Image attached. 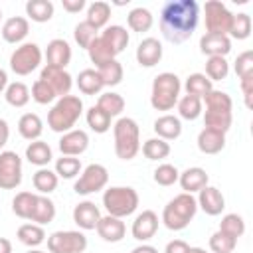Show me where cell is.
<instances>
[{
    "mask_svg": "<svg viewBox=\"0 0 253 253\" xmlns=\"http://www.w3.org/2000/svg\"><path fill=\"white\" fill-rule=\"evenodd\" d=\"M8 138H10V126H8V123L4 119H0V148L6 146Z\"/></svg>",
    "mask_w": 253,
    "mask_h": 253,
    "instance_id": "cell-58",
    "label": "cell"
},
{
    "mask_svg": "<svg viewBox=\"0 0 253 253\" xmlns=\"http://www.w3.org/2000/svg\"><path fill=\"white\" fill-rule=\"evenodd\" d=\"M156 231H158V215L152 210H142L134 217L132 227H130L132 237L136 241H142V243L148 241V239H152L156 235Z\"/></svg>",
    "mask_w": 253,
    "mask_h": 253,
    "instance_id": "cell-14",
    "label": "cell"
},
{
    "mask_svg": "<svg viewBox=\"0 0 253 253\" xmlns=\"http://www.w3.org/2000/svg\"><path fill=\"white\" fill-rule=\"evenodd\" d=\"M28 253H45V251H42V249H30Z\"/></svg>",
    "mask_w": 253,
    "mask_h": 253,
    "instance_id": "cell-63",
    "label": "cell"
},
{
    "mask_svg": "<svg viewBox=\"0 0 253 253\" xmlns=\"http://www.w3.org/2000/svg\"><path fill=\"white\" fill-rule=\"evenodd\" d=\"M142 154L148 158V160H164L168 154H170V144L158 136L154 138H148L144 140L142 144Z\"/></svg>",
    "mask_w": 253,
    "mask_h": 253,
    "instance_id": "cell-48",
    "label": "cell"
},
{
    "mask_svg": "<svg viewBox=\"0 0 253 253\" xmlns=\"http://www.w3.org/2000/svg\"><path fill=\"white\" fill-rule=\"evenodd\" d=\"M233 69H235V75H237V77H245V75L253 73V51H251V49L241 51V53L235 57Z\"/></svg>",
    "mask_w": 253,
    "mask_h": 253,
    "instance_id": "cell-54",
    "label": "cell"
},
{
    "mask_svg": "<svg viewBox=\"0 0 253 253\" xmlns=\"http://www.w3.org/2000/svg\"><path fill=\"white\" fill-rule=\"evenodd\" d=\"M18 132L26 140H40L43 132V123L36 113H24L18 121Z\"/></svg>",
    "mask_w": 253,
    "mask_h": 253,
    "instance_id": "cell-27",
    "label": "cell"
},
{
    "mask_svg": "<svg viewBox=\"0 0 253 253\" xmlns=\"http://www.w3.org/2000/svg\"><path fill=\"white\" fill-rule=\"evenodd\" d=\"M217 231H221L227 237L237 241L245 233V221H243V217L239 213H225L221 217V221H219V229Z\"/></svg>",
    "mask_w": 253,
    "mask_h": 253,
    "instance_id": "cell-44",
    "label": "cell"
},
{
    "mask_svg": "<svg viewBox=\"0 0 253 253\" xmlns=\"http://www.w3.org/2000/svg\"><path fill=\"white\" fill-rule=\"evenodd\" d=\"M107 182H109V172H107V168H105L103 164H97V162H95V164H89V166H85V168L81 170L79 178H77L75 184H73V190H75V194H79V196H89V194H95V192L105 190Z\"/></svg>",
    "mask_w": 253,
    "mask_h": 253,
    "instance_id": "cell-9",
    "label": "cell"
},
{
    "mask_svg": "<svg viewBox=\"0 0 253 253\" xmlns=\"http://www.w3.org/2000/svg\"><path fill=\"white\" fill-rule=\"evenodd\" d=\"M251 34V16L245 12L233 14V22L229 28V40H247Z\"/></svg>",
    "mask_w": 253,
    "mask_h": 253,
    "instance_id": "cell-49",
    "label": "cell"
},
{
    "mask_svg": "<svg viewBox=\"0 0 253 253\" xmlns=\"http://www.w3.org/2000/svg\"><path fill=\"white\" fill-rule=\"evenodd\" d=\"M45 65H51V67H59V69H65L71 61V45L63 40V38H55L47 43L45 47Z\"/></svg>",
    "mask_w": 253,
    "mask_h": 253,
    "instance_id": "cell-17",
    "label": "cell"
},
{
    "mask_svg": "<svg viewBox=\"0 0 253 253\" xmlns=\"http://www.w3.org/2000/svg\"><path fill=\"white\" fill-rule=\"evenodd\" d=\"M36 200H38V194L34 192H18L12 200V211L22 219H30L36 208Z\"/></svg>",
    "mask_w": 253,
    "mask_h": 253,
    "instance_id": "cell-38",
    "label": "cell"
},
{
    "mask_svg": "<svg viewBox=\"0 0 253 253\" xmlns=\"http://www.w3.org/2000/svg\"><path fill=\"white\" fill-rule=\"evenodd\" d=\"M235 245H237V241L231 239V237H227V235L221 233V231H215V233H211V237H210V249H211L213 253H233Z\"/></svg>",
    "mask_w": 253,
    "mask_h": 253,
    "instance_id": "cell-53",
    "label": "cell"
},
{
    "mask_svg": "<svg viewBox=\"0 0 253 253\" xmlns=\"http://www.w3.org/2000/svg\"><path fill=\"white\" fill-rule=\"evenodd\" d=\"M152 128H154L158 138H162L166 142L168 140H176L182 134V121L178 117H174V115H162V117H158L154 121Z\"/></svg>",
    "mask_w": 253,
    "mask_h": 253,
    "instance_id": "cell-23",
    "label": "cell"
},
{
    "mask_svg": "<svg viewBox=\"0 0 253 253\" xmlns=\"http://www.w3.org/2000/svg\"><path fill=\"white\" fill-rule=\"evenodd\" d=\"M188 253H208L206 249H202V247H190V251Z\"/></svg>",
    "mask_w": 253,
    "mask_h": 253,
    "instance_id": "cell-62",
    "label": "cell"
},
{
    "mask_svg": "<svg viewBox=\"0 0 253 253\" xmlns=\"http://www.w3.org/2000/svg\"><path fill=\"white\" fill-rule=\"evenodd\" d=\"M184 89H186V95L204 99V97L213 89V83H211L204 73H192V75L186 77Z\"/></svg>",
    "mask_w": 253,
    "mask_h": 253,
    "instance_id": "cell-35",
    "label": "cell"
},
{
    "mask_svg": "<svg viewBox=\"0 0 253 253\" xmlns=\"http://www.w3.org/2000/svg\"><path fill=\"white\" fill-rule=\"evenodd\" d=\"M87 249V237L83 231H53L47 237L49 253H83Z\"/></svg>",
    "mask_w": 253,
    "mask_h": 253,
    "instance_id": "cell-10",
    "label": "cell"
},
{
    "mask_svg": "<svg viewBox=\"0 0 253 253\" xmlns=\"http://www.w3.org/2000/svg\"><path fill=\"white\" fill-rule=\"evenodd\" d=\"M26 158L30 164L38 166V168H45L51 158H53V152H51V146L43 140H32L28 146H26Z\"/></svg>",
    "mask_w": 253,
    "mask_h": 253,
    "instance_id": "cell-25",
    "label": "cell"
},
{
    "mask_svg": "<svg viewBox=\"0 0 253 253\" xmlns=\"http://www.w3.org/2000/svg\"><path fill=\"white\" fill-rule=\"evenodd\" d=\"M97 73H99V77H101V81H103L105 87H115V85H119V83L123 81V75H125L123 65H121L117 59L107 61L105 65L97 67Z\"/></svg>",
    "mask_w": 253,
    "mask_h": 253,
    "instance_id": "cell-45",
    "label": "cell"
},
{
    "mask_svg": "<svg viewBox=\"0 0 253 253\" xmlns=\"http://www.w3.org/2000/svg\"><path fill=\"white\" fill-rule=\"evenodd\" d=\"M6 87H8V73L0 67V93H4Z\"/></svg>",
    "mask_w": 253,
    "mask_h": 253,
    "instance_id": "cell-61",
    "label": "cell"
},
{
    "mask_svg": "<svg viewBox=\"0 0 253 253\" xmlns=\"http://www.w3.org/2000/svg\"><path fill=\"white\" fill-rule=\"evenodd\" d=\"M210 182V176L204 168L200 166H192V168H186L184 172H180L178 176V184L180 188L186 192V194H196L200 192L202 188H206Z\"/></svg>",
    "mask_w": 253,
    "mask_h": 253,
    "instance_id": "cell-22",
    "label": "cell"
},
{
    "mask_svg": "<svg viewBox=\"0 0 253 253\" xmlns=\"http://www.w3.org/2000/svg\"><path fill=\"white\" fill-rule=\"evenodd\" d=\"M85 121H87V126L97 134H103L111 128V117L97 105L89 107V111L85 113Z\"/></svg>",
    "mask_w": 253,
    "mask_h": 253,
    "instance_id": "cell-41",
    "label": "cell"
},
{
    "mask_svg": "<svg viewBox=\"0 0 253 253\" xmlns=\"http://www.w3.org/2000/svg\"><path fill=\"white\" fill-rule=\"evenodd\" d=\"M126 24H128V28H130L132 32L142 34V32H148V30L152 28L154 18H152L150 10L138 6V8H132V10L128 12V16H126Z\"/></svg>",
    "mask_w": 253,
    "mask_h": 253,
    "instance_id": "cell-37",
    "label": "cell"
},
{
    "mask_svg": "<svg viewBox=\"0 0 253 253\" xmlns=\"http://www.w3.org/2000/svg\"><path fill=\"white\" fill-rule=\"evenodd\" d=\"M77 87L83 95H97L103 91V81L97 73V69H83L77 75Z\"/></svg>",
    "mask_w": 253,
    "mask_h": 253,
    "instance_id": "cell-34",
    "label": "cell"
},
{
    "mask_svg": "<svg viewBox=\"0 0 253 253\" xmlns=\"http://www.w3.org/2000/svg\"><path fill=\"white\" fill-rule=\"evenodd\" d=\"M233 123V115L231 113H223V111H204V126L206 128H213L219 132H227L231 128Z\"/></svg>",
    "mask_w": 253,
    "mask_h": 253,
    "instance_id": "cell-43",
    "label": "cell"
},
{
    "mask_svg": "<svg viewBox=\"0 0 253 253\" xmlns=\"http://www.w3.org/2000/svg\"><path fill=\"white\" fill-rule=\"evenodd\" d=\"M40 79L51 87V91L55 93L57 99L69 95V91H71V87H73V77H71L65 69L51 67V65H45V67L42 69Z\"/></svg>",
    "mask_w": 253,
    "mask_h": 253,
    "instance_id": "cell-12",
    "label": "cell"
},
{
    "mask_svg": "<svg viewBox=\"0 0 253 253\" xmlns=\"http://www.w3.org/2000/svg\"><path fill=\"white\" fill-rule=\"evenodd\" d=\"M87 53H89V59L95 63V69L101 67V65H105L107 61L117 59V53L113 51V47H111L101 36H97V38L91 42V45L87 47Z\"/></svg>",
    "mask_w": 253,
    "mask_h": 253,
    "instance_id": "cell-29",
    "label": "cell"
},
{
    "mask_svg": "<svg viewBox=\"0 0 253 253\" xmlns=\"http://www.w3.org/2000/svg\"><path fill=\"white\" fill-rule=\"evenodd\" d=\"M97 32H99V30H95L91 24H87V22L83 20V22H79V24L75 26V30H73V38H75V42H77L79 47L87 49V47L91 45V42L99 36Z\"/></svg>",
    "mask_w": 253,
    "mask_h": 253,
    "instance_id": "cell-51",
    "label": "cell"
},
{
    "mask_svg": "<svg viewBox=\"0 0 253 253\" xmlns=\"http://www.w3.org/2000/svg\"><path fill=\"white\" fill-rule=\"evenodd\" d=\"M42 57H43V53H42V49H40L38 43L24 42V43H20L12 51V55H10V69L16 75H22V77L24 75H30L32 71H36L40 67Z\"/></svg>",
    "mask_w": 253,
    "mask_h": 253,
    "instance_id": "cell-7",
    "label": "cell"
},
{
    "mask_svg": "<svg viewBox=\"0 0 253 253\" xmlns=\"http://www.w3.org/2000/svg\"><path fill=\"white\" fill-rule=\"evenodd\" d=\"M200 22L196 0H170L160 10V32L170 43H182L192 38Z\"/></svg>",
    "mask_w": 253,
    "mask_h": 253,
    "instance_id": "cell-1",
    "label": "cell"
},
{
    "mask_svg": "<svg viewBox=\"0 0 253 253\" xmlns=\"http://www.w3.org/2000/svg\"><path fill=\"white\" fill-rule=\"evenodd\" d=\"M202 105H206V111H223V113H231L233 109V101L225 91H217L211 89L204 99Z\"/></svg>",
    "mask_w": 253,
    "mask_h": 253,
    "instance_id": "cell-40",
    "label": "cell"
},
{
    "mask_svg": "<svg viewBox=\"0 0 253 253\" xmlns=\"http://www.w3.org/2000/svg\"><path fill=\"white\" fill-rule=\"evenodd\" d=\"M176 107H178V115H180L182 119H186V121H196V119L202 115V111H204L202 99L192 97V95L180 97L178 103H176Z\"/></svg>",
    "mask_w": 253,
    "mask_h": 253,
    "instance_id": "cell-42",
    "label": "cell"
},
{
    "mask_svg": "<svg viewBox=\"0 0 253 253\" xmlns=\"http://www.w3.org/2000/svg\"><path fill=\"white\" fill-rule=\"evenodd\" d=\"M125 99L123 95L115 93V91H107V93H101L99 95V101H97V107L103 109L111 119L113 117H119L123 111H125Z\"/></svg>",
    "mask_w": 253,
    "mask_h": 253,
    "instance_id": "cell-39",
    "label": "cell"
},
{
    "mask_svg": "<svg viewBox=\"0 0 253 253\" xmlns=\"http://www.w3.org/2000/svg\"><path fill=\"white\" fill-rule=\"evenodd\" d=\"M109 18H111V4H107V2H103V0H97V2H91V4L87 6L85 22L91 24L95 30L107 28Z\"/></svg>",
    "mask_w": 253,
    "mask_h": 253,
    "instance_id": "cell-30",
    "label": "cell"
},
{
    "mask_svg": "<svg viewBox=\"0 0 253 253\" xmlns=\"http://www.w3.org/2000/svg\"><path fill=\"white\" fill-rule=\"evenodd\" d=\"M0 20H2V10H0Z\"/></svg>",
    "mask_w": 253,
    "mask_h": 253,
    "instance_id": "cell-64",
    "label": "cell"
},
{
    "mask_svg": "<svg viewBox=\"0 0 253 253\" xmlns=\"http://www.w3.org/2000/svg\"><path fill=\"white\" fill-rule=\"evenodd\" d=\"M99 36L113 47V51H115L117 55H119L121 51H125V47H126L128 42H130V36H128V32H126V28L117 26V24L107 26Z\"/></svg>",
    "mask_w": 253,
    "mask_h": 253,
    "instance_id": "cell-28",
    "label": "cell"
},
{
    "mask_svg": "<svg viewBox=\"0 0 253 253\" xmlns=\"http://www.w3.org/2000/svg\"><path fill=\"white\" fill-rule=\"evenodd\" d=\"M180 77L176 73L164 71L158 73L152 81V93H150V105L156 111H170L180 99Z\"/></svg>",
    "mask_w": 253,
    "mask_h": 253,
    "instance_id": "cell-5",
    "label": "cell"
},
{
    "mask_svg": "<svg viewBox=\"0 0 253 253\" xmlns=\"http://www.w3.org/2000/svg\"><path fill=\"white\" fill-rule=\"evenodd\" d=\"M178 176H180L178 168L174 164H168V162L158 164L154 168V172H152V178H154V182L158 186H172V184L178 182Z\"/></svg>",
    "mask_w": 253,
    "mask_h": 253,
    "instance_id": "cell-50",
    "label": "cell"
},
{
    "mask_svg": "<svg viewBox=\"0 0 253 253\" xmlns=\"http://www.w3.org/2000/svg\"><path fill=\"white\" fill-rule=\"evenodd\" d=\"M239 87H241V93H243V99H245V107L251 109L253 107V73L245 75V77H239Z\"/></svg>",
    "mask_w": 253,
    "mask_h": 253,
    "instance_id": "cell-55",
    "label": "cell"
},
{
    "mask_svg": "<svg viewBox=\"0 0 253 253\" xmlns=\"http://www.w3.org/2000/svg\"><path fill=\"white\" fill-rule=\"evenodd\" d=\"M211 83L213 81H223L227 75H229V63L225 57H219V55H213V57H208L206 61V73H204Z\"/></svg>",
    "mask_w": 253,
    "mask_h": 253,
    "instance_id": "cell-46",
    "label": "cell"
},
{
    "mask_svg": "<svg viewBox=\"0 0 253 253\" xmlns=\"http://www.w3.org/2000/svg\"><path fill=\"white\" fill-rule=\"evenodd\" d=\"M83 113V101L77 95H65L59 97L53 107L47 113V126L53 132H67L75 126V123L79 121Z\"/></svg>",
    "mask_w": 253,
    "mask_h": 253,
    "instance_id": "cell-3",
    "label": "cell"
},
{
    "mask_svg": "<svg viewBox=\"0 0 253 253\" xmlns=\"http://www.w3.org/2000/svg\"><path fill=\"white\" fill-rule=\"evenodd\" d=\"M162 43L156 38H144L136 47V61L140 67H154L162 59Z\"/></svg>",
    "mask_w": 253,
    "mask_h": 253,
    "instance_id": "cell-21",
    "label": "cell"
},
{
    "mask_svg": "<svg viewBox=\"0 0 253 253\" xmlns=\"http://www.w3.org/2000/svg\"><path fill=\"white\" fill-rule=\"evenodd\" d=\"M188 251H190V245L186 241H182V239L168 241L166 243V249H164V253H188Z\"/></svg>",
    "mask_w": 253,
    "mask_h": 253,
    "instance_id": "cell-56",
    "label": "cell"
},
{
    "mask_svg": "<svg viewBox=\"0 0 253 253\" xmlns=\"http://www.w3.org/2000/svg\"><path fill=\"white\" fill-rule=\"evenodd\" d=\"M57 182H59L57 174H55L53 170H49L47 166H45V168H38V170L34 172V176H32V184H34V188H36L42 196L51 194V192L57 188Z\"/></svg>",
    "mask_w": 253,
    "mask_h": 253,
    "instance_id": "cell-32",
    "label": "cell"
},
{
    "mask_svg": "<svg viewBox=\"0 0 253 253\" xmlns=\"http://www.w3.org/2000/svg\"><path fill=\"white\" fill-rule=\"evenodd\" d=\"M233 22V14L219 0H208L204 4V24L208 34L229 36V28Z\"/></svg>",
    "mask_w": 253,
    "mask_h": 253,
    "instance_id": "cell-8",
    "label": "cell"
},
{
    "mask_svg": "<svg viewBox=\"0 0 253 253\" xmlns=\"http://www.w3.org/2000/svg\"><path fill=\"white\" fill-rule=\"evenodd\" d=\"M138 192L130 186H111L103 192V206L109 215L115 217H128L138 208Z\"/></svg>",
    "mask_w": 253,
    "mask_h": 253,
    "instance_id": "cell-6",
    "label": "cell"
},
{
    "mask_svg": "<svg viewBox=\"0 0 253 253\" xmlns=\"http://www.w3.org/2000/svg\"><path fill=\"white\" fill-rule=\"evenodd\" d=\"M16 235H18L20 243L28 245L30 249H34V247H38V245H42L45 241V231L38 223H22L18 227V233Z\"/></svg>",
    "mask_w": 253,
    "mask_h": 253,
    "instance_id": "cell-33",
    "label": "cell"
},
{
    "mask_svg": "<svg viewBox=\"0 0 253 253\" xmlns=\"http://www.w3.org/2000/svg\"><path fill=\"white\" fill-rule=\"evenodd\" d=\"M200 51L208 57H213V55H219V57H225L229 51H231V40L229 36H221V34H204L200 38Z\"/></svg>",
    "mask_w": 253,
    "mask_h": 253,
    "instance_id": "cell-20",
    "label": "cell"
},
{
    "mask_svg": "<svg viewBox=\"0 0 253 253\" xmlns=\"http://www.w3.org/2000/svg\"><path fill=\"white\" fill-rule=\"evenodd\" d=\"M4 99H6V103H8L10 107H16V109L26 107V105L30 103V89H28V85L22 83V81L8 83V87H6V91H4Z\"/></svg>",
    "mask_w": 253,
    "mask_h": 253,
    "instance_id": "cell-36",
    "label": "cell"
},
{
    "mask_svg": "<svg viewBox=\"0 0 253 253\" xmlns=\"http://www.w3.org/2000/svg\"><path fill=\"white\" fill-rule=\"evenodd\" d=\"M101 219V210L91 202V200H85V202H79L75 208H73V221L79 225V229L83 231H89V229H95L97 223Z\"/></svg>",
    "mask_w": 253,
    "mask_h": 253,
    "instance_id": "cell-18",
    "label": "cell"
},
{
    "mask_svg": "<svg viewBox=\"0 0 253 253\" xmlns=\"http://www.w3.org/2000/svg\"><path fill=\"white\" fill-rule=\"evenodd\" d=\"M53 12H55V6L51 0H28L26 2V16L32 22L45 24L53 18Z\"/></svg>",
    "mask_w": 253,
    "mask_h": 253,
    "instance_id": "cell-26",
    "label": "cell"
},
{
    "mask_svg": "<svg viewBox=\"0 0 253 253\" xmlns=\"http://www.w3.org/2000/svg\"><path fill=\"white\" fill-rule=\"evenodd\" d=\"M61 6H63L65 12H69V14H77V12H81L87 4H85V0H61Z\"/></svg>",
    "mask_w": 253,
    "mask_h": 253,
    "instance_id": "cell-57",
    "label": "cell"
},
{
    "mask_svg": "<svg viewBox=\"0 0 253 253\" xmlns=\"http://www.w3.org/2000/svg\"><path fill=\"white\" fill-rule=\"evenodd\" d=\"M130 253H158V249L154 245H148V243H142V245H136Z\"/></svg>",
    "mask_w": 253,
    "mask_h": 253,
    "instance_id": "cell-59",
    "label": "cell"
},
{
    "mask_svg": "<svg viewBox=\"0 0 253 253\" xmlns=\"http://www.w3.org/2000/svg\"><path fill=\"white\" fill-rule=\"evenodd\" d=\"M225 146V132L213 130V128H202L198 134V148L204 154H217Z\"/></svg>",
    "mask_w": 253,
    "mask_h": 253,
    "instance_id": "cell-24",
    "label": "cell"
},
{
    "mask_svg": "<svg viewBox=\"0 0 253 253\" xmlns=\"http://www.w3.org/2000/svg\"><path fill=\"white\" fill-rule=\"evenodd\" d=\"M2 40L8 43H24L26 36L30 34V22L24 16H12L2 24Z\"/></svg>",
    "mask_w": 253,
    "mask_h": 253,
    "instance_id": "cell-19",
    "label": "cell"
},
{
    "mask_svg": "<svg viewBox=\"0 0 253 253\" xmlns=\"http://www.w3.org/2000/svg\"><path fill=\"white\" fill-rule=\"evenodd\" d=\"M53 217H55V204H53L47 196L38 194L36 208H34V211H32L30 221H32V223H38V225H42V227H43V225L51 223V221H53Z\"/></svg>",
    "mask_w": 253,
    "mask_h": 253,
    "instance_id": "cell-31",
    "label": "cell"
},
{
    "mask_svg": "<svg viewBox=\"0 0 253 253\" xmlns=\"http://www.w3.org/2000/svg\"><path fill=\"white\" fill-rule=\"evenodd\" d=\"M30 97L38 103V105H47V103H53L57 97L55 93L51 91V87L47 83H43L42 79H36L34 85H32V91H30Z\"/></svg>",
    "mask_w": 253,
    "mask_h": 253,
    "instance_id": "cell-52",
    "label": "cell"
},
{
    "mask_svg": "<svg viewBox=\"0 0 253 253\" xmlns=\"http://www.w3.org/2000/svg\"><path fill=\"white\" fill-rule=\"evenodd\" d=\"M89 148V134L81 128H71L61 134L59 138V150L61 156H81Z\"/></svg>",
    "mask_w": 253,
    "mask_h": 253,
    "instance_id": "cell-13",
    "label": "cell"
},
{
    "mask_svg": "<svg viewBox=\"0 0 253 253\" xmlns=\"http://www.w3.org/2000/svg\"><path fill=\"white\" fill-rule=\"evenodd\" d=\"M196 202H198V208H202L208 215H219L225 210V198H223V194L215 186H210V184L198 192Z\"/></svg>",
    "mask_w": 253,
    "mask_h": 253,
    "instance_id": "cell-16",
    "label": "cell"
},
{
    "mask_svg": "<svg viewBox=\"0 0 253 253\" xmlns=\"http://www.w3.org/2000/svg\"><path fill=\"white\" fill-rule=\"evenodd\" d=\"M95 231L99 233V237L107 243H119L123 241L125 233H126V225L121 217H115V215H101Z\"/></svg>",
    "mask_w": 253,
    "mask_h": 253,
    "instance_id": "cell-15",
    "label": "cell"
},
{
    "mask_svg": "<svg viewBox=\"0 0 253 253\" xmlns=\"http://www.w3.org/2000/svg\"><path fill=\"white\" fill-rule=\"evenodd\" d=\"M0 253H12V241L8 237H0Z\"/></svg>",
    "mask_w": 253,
    "mask_h": 253,
    "instance_id": "cell-60",
    "label": "cell"
},
{
    "mask_svg": "<svg viewBox=\"0 0 253 253\" xmlns=\"http://www.w3.org/2000/svg\"><path fill=\"white\" fill-rule=\"evenodd\" d=\"M198 211V202L194 198V194H178L174 196L162 210V223L170 229V231H182L190 225V221L194 219Z\"/></svg>",
    "mask_w": 253,
    "mask_h": 253,
    "instance_id": "cell-2",
    "label": "cell"
},
{
    "mask_svg": "<svg viewBox=\"0 0 253 253\" xmlns=\"http://www.w3.org/2000/svg\"><path fill=\"white\" fill-rule=\"evenodd\" d=\"M115 154L121 160H132L140 150V128L138 123L130 117H121L113 125Z\"/></svg>",
    "mask_w": 253,
    "mask_h": 253,
    "instance_id": "cell-4",
    "label": "cell"
},
{
    "mask_svg": "<svg viewBox=\"0 0 253 253\" xmlns=\"http://www.w3.org/2000/svg\"><path fill=\"white\" fill-rule=\"evenodd\" d=\"M57 178H65V180H71L75 176L81 174V160L75 158V156H61L55 160V170Z\"/></svg>",
    "mask_w": 253,
    "mask_h": 253,
    "instance_id": "cell-47",
    "label": "cell"
},
{
    "mask_svg": "<svg viewBox=\"0 0 253 253\" xmlns=\"http://www.w3.org/2000/svg\"><path fill=\"white\" fill-rule=\"evenodd\" d=\"M22 182V158L14 150L0 152V188L14 190Z\"/></svg>",
    "mask_w": 253,
    "mask_h": 253,
    "instance_id": "cell-11",
    "label": "cell"
}]
</instances>
